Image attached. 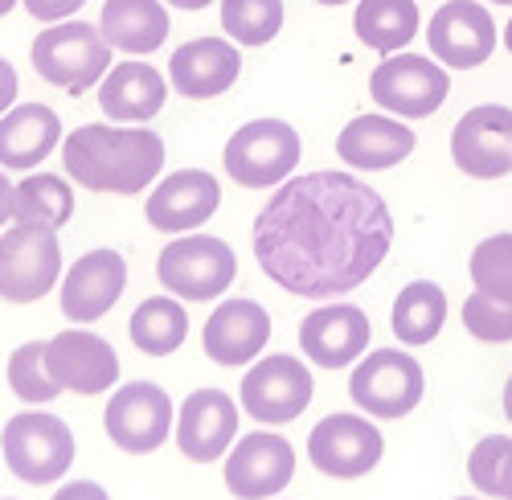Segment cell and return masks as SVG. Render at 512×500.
Segmentation results:
<instances>
[{"mask_svg": "<svg viewBox=\"0 0 512 500\" xmlns=\"http://www.w3.org/2000/svg\"><path fill=\"white\" fill-rule=\"evenodd\" d=\"M390 324H394V337L410 349L418 345H431L443 324H447V291L431 279H414L398 291L394 300V312H390Z\"/></svg>", "mask_w": 512, "mask_h": 500, "instance_id": "cell-27", "label": "cell"}, {"mask_svg": "<svg viewBox=\"0 0 512 500\" xmlns=\"http://www.w3.org/2000/svg\"><path fill=\"white\" fill-rule=\"evenodd\" d=\"M353 29L377 54H398L406 50L418 33V5L414 0H357Z\"/></svg>", "mask_w": 512, "mask_h": 500, "instance_id": "cell-28", "label": "cell"}, {"mask_svg": "<svg viewBox=\"0 0 512 500\" xmlns=\"http://www.w3.org/2000/svg\"><path fill=\"white\" fill-rule=\"evenodd\" d=\"M74 218V189L58 173H33L17 185V205H13V222L25 226H46L58 230Z\"/></svg>", "mask_w": 512, "mask_h": 500, "instance_id": "cell-30", "label": "cell"}, {"mask_svg": "<svg viewBox=\"0 0 512 500\" xmlns=\"http://www.w3.org/2000/svg\"><path fill=\"white\" fill-rule=\"evenodd\" d=\"M254 259L291 296L340 300L361 287L394 246L386 197L353 173H304L279 185L254 218Z\"/></svg>", "mask_w": 512, "mask_h": 500, "instance_id": "cell-1", "label": "cell"}, {"mask_svg": "<svg viewBox=\"0 0 512 500\" xmlns=\"http://www.w3.org/2000/svg\"><path fill=\"white\" fill-rule=\"evenodd\" d=\"M46 361L62 390L74 394H107L119 382V357L115 349L91 328H66L46 341Z\"/></svg>", "mask_w": 512, "mask_h": 500, "instance_id": "cell-16", "label": "cell"}, {"mask_svg": "<svg viewBox=\"0 0 512 500\" xmlns=\"http://www.w3.org/2000/svg\"><path fill=\"white\" fill-rule=\"evenodd\" d=\"M164 5H173V9H185V13H197V9L213 5V0H164Z\"/></svg>", "mask_w": 512, "mask_h": 500, "instance_id": "cell-41", "label": "cell"}, {"mask_svg": "<svg viewBox=\"0 0 512 500\" xmlns=\"http://www.w3.org/2000/svg\"><path fill=\"white\" fill-rule=\"evenodd\" d=\"M218 205H222L218 177L205 169H177L152 189L144 214H148V226L160 234H189L218 214Z\"/></svg>", "mask_w": 512, "mask_h": 500, "instance_id": "cell-17", "label": "cell"}, {"mask_svg": "<svg viewBox=\"0 0 512 500\" xmlns=\"http://www.w3.org/2000/svg\"><path fill=\"white\" fill-rule=\"evenodd\" d=\"M295 476V447L279 431H250L226 451V488L238 500H271Z\"/></svg>", "mask_w": 512, "mask_h": 500, "instance_id": "cell-14", "label": "cell"}, {"mask_svg": "<svg viewBox=\"0 0 512 500\" xmlns=\"http://www.w3.org/2000/svg\"><path fill=\"white\" fill-rule=\"evenodd\" d=\"M62 169L91 193H144L164 169V140L152 128L82 123L62 140Z\"/></svg>", "mask_w": 512, "mask_h": 500, "instance_id": "cell-2", "label": "cell"}, {"mask_svg": "<svg viewBox=\"0 0 512 500\" xmlns=\"http://www.w3.org/2000/svg\"><path fill=\"white\" fill-rule=\"evenodd\" d=\"M472 283L512 300V234H492L472 250Z\"/></svg>", "mask_w": 512, "mask_h": 500, "instance_id": "cell-34", "label": "cell"}, {"mask_svg": "<svg viewBox=\"0 0 512 500\" xmlns=\"http://www.w3.org/2000/svg\"><path fill=\"white\" fill-rule=\"evenodd\" d=\"M504 50H508V54H512V21H508V25H504Z\"/></svg>", "mask_w": 512, "mask_h": 500, "instance_id": "cell-44", "label": "cell"}, {"mask_svg": "<svg viewBox=\"0 0 512 500\" xmlns=\"http://www.w3.org/2000/svg\"><path fill=\"white\" fill-rule=\"evenodd\" d=\"M17 5H21V0H0V17H9Z\"/></svg>", "mask_w": 512, "mask_h": 500, "instance_id": "cell-43", "label": "cell"}, {"mask_svg": "<svg viewBox=\"0 0 512 500\" xmlns=\"http://www.w3.org/2000/svg\"><path fill=\"white\" fill-rule=\"evenodd\" d=\"M492 5H512V0H492Z\"/></svg>", "mask_w": 512, "mask_h": 500, "instance_id": "cell-46", "label": "cell"}, {"mask_svg": "<svg viewBox=\"0 0 512 500\" xmlns=\"http://www.w3.org/2000/svg\"><path fill=\"white\" fill-rule=\"evenodd\" d=\"M13 205H17V185H9L5 169H0V226H9V218H13Z\"/></svg>", "mask_w": 512, "mask_h": 500, "instance_id": "cell-39", "label": "cell"}, {"mask_svg": "<svg viewBox=\"0 0 512 500\" xmlns=\"http://www.w3.org/2000/svg\"><path fill=\"white\" fill-rule=\"evenodd\" d=\"M62 144V119L46 103H17L0 115V169H33Z\"/></svg>", "mask_w": 512, "mask_h": 500, "instance_id": "cell-25", "label": "cell"}, {"mask_svg": "<svg viewBox=\"0 0 512 500\" xmlns=\"http://www.w3.org/2000/svg\"><path fill=\"white\" fill-rule=\"evenodd\" d=\"M238 439V402L226 390H193L177 414V447L193 464H213Z\"/></svg>", "mask_w": 512, "mask_h": 500, "instance_id": "cell-18", "label": "cell"}, {"mask_svg": "<svg viewBox=\"0 0 512 500\" xmlns=\"http://www.w3.org/2000/svg\"><path fill=\"white\" fill-rule=\"evenodd\" d=\"M13 103H17V70L0 58V115H5Z\"/></svg>", "mask_w": 512, "mask_h": 500, "instance_id": "cell-38", "label": "cell"}, {"mask_svg": "<svg viewBox=\"0 0 512 500\" xmlns=\"http://www.w3.org/2000/svg\"><path fill=\"white\" fill-rule=\"evenodd\" d=\"M9 500H13V496H9Z\"/></svg>", "mask_w": 512, "mask_h": 500, "instance_id": "cell-48", "label": "cell"}, {"mask_svg": "<svg viewBox=\"0 0 512 500\" xmlns=\"http://www.w3.org/2000/svg\"><path fill=\"white\" fill-rule=\"evenodd\" d=\"M25 5V13L33 17V21H41V25H58V21H66V17H74L87 0H21Z\"/></svg>", "mask_w": 512, "mask_h": 500, "instance_id": "cell-36", "label": "cell"}, {"mask_svg": "<svg viewBox=\"0 0 512 500\" xmlns=\"http://www.w3.org/2000/svg\"><path fill=\"white\" fill-rule=\"evenodd\" d=\"M271 341V316L259 300H222L213 308V316L205 320L201 332V349L209 361H218L226 369L250 365L254 357H263Z\"/></svg>", "mask_w": 512, "mask_h": 500, "instance_id": "cell-21", "label": "cell"}, {"mask_svg": "<svg viewBox=\"0 0 512 500\" xmlns=\"http://www.w3.org/2000/svg\"><path fill=\"white\" fill-rule=\"evenodd\" d=\"M242 74L238 41L230 37H193L173 50L168 62V82L185 99H218L226 95Z\"/></svg>", "mask_w": 512, "mask_h": 500, "instance_id": "cell-22", "label": "cell"}, {"mask_svg": "<svg viewBox=\"0 0 512 500\" xmlns=\"http://www.w3.org/2000/svg\"><path fill=\"white\" fill-rule=\"evenodd\" d=\"M168 78L148 62H119L99 82V107L111 123H148L164 111Z\"/></svg>", "mask_w": 512, "mask_h": 500, "instance_id": "cell-24", "label": "cell"}, {"mask_svg": "<svg viewBox=\"0 0 512 500\" xmlns=\"http://www.w3.org/2000/svg\"><path fill=\"white\" fill-rule=\"evenodd\" d=\"M455 500H476V496H455Z\"/></svg>", "mask_w": 512, "mask_h": 500, "instance_id": "cell-47", "label": "cell"}, {"mask_svg": "<svg viewBox=\"0 0 512 500\" xmlns=\"http://www.w3.org/2000/svg\"><path fill=\"white\" fill-rule=\"evenodd\" d=\"M426 46L443 66L476 70L496 50V21L476 0H443L426 25Z\"/></svg>", "mask_w": 512, "mask_h": 500, "instance_id": "cell-15", "label": "cell"}, {"mask_svg": "<svg viewBox=\"0 0 512 500\" xmlns=\"http://www.w3.org/2000/svg\"><path fill=\"white\" fill-rule=\"evenodd\" d=\"M107 439L127 455H148L173 435V398L156 382H132L111 394L103 414Z\"/></svg>", "mask_w": 512, "mask_h": 500, "instance_id": "cell-12", "label": "cell"}, {"mask_svg": "<svg viewBox=\"0 0 512 500\" xmlns=\"http://www.w3.org/2000/svg\"><path fill=\"white\" fill-rule=\"evenodd\" d=\"M381 455H386V439L369 423V414H328L308 435L312 468L332 480L369 476L381 464Z\"/></svg>", "mask_w": 512, "mask_h": 500, "instance_id": "cell-10", "label": "cell"}, {"mask_svg": "<svg viewBox=\"0 0 512 500\" xmlns=\"http://www.w3.org/2000/svg\"><path fill=\"white\" fill-rule=\"evenodd\" d=\"M58 275H62L58 230L17 222L0 234V300L37 304L46 291H54Z\"/></svg>", "mask_w": 512, "mask_h": 500, "instance_id": "cell-8", "label": "cell"}, {"mask_svg": "<svg viewBox=\"0 0 512 500\" xmlns=\"http://www.w3.org/2000/svg\"><path fill=\"white\" fill-rule=\"evenodd\" d=\"M238 402L254 423H267V427L295 423L312 406V373L300 357H287V353L259 357L238 386Z\"/></svg>", "mask_w": 512, "mask_h": 500, "instance_id": "cell-9", "label": "cell"}, {"mask_svg": "<svg viewBox=\"0 0 512 500\" xmlns=\"http://www.w3.org/2000/svg\"><path fill=\"white\" fill-rule=\"evenodd\" d=\"M373 337V324L357 304H324L316 312L304 316L300 324V349L308 361H316L320 369H345L357 357H365Z\"/></svg>", "mask_w": 512, "mask_h": 500, "instance_id": "cell-20", "label": "cell"}, {"mask_svg": "<svg viewBox=\"0 0 512 500\" xmlns=\"http://www.w3.org/2000/svg\"><path fill=\"white\" fill-rule=\"evenodd\" d=\"M504 414H508V423H512V378L504 382Z\"/></svg>", "mask_w": 512, "mask_h": 500, "instance_id": "cell-42", "label": "cell"}, {"mask_svg": "<svg viewBox=\"0 0 512 500\" xmlns=\"http://www.w3.org/2000/svg\"><path fill=\"white\" fill-rule=\"evenodd\" d=\"M451 160L472 181H500L512 173V107L480 103L451 132Z\"/></svg>", "mask_w": 512, "mask_h": 500, "instance_id": "cell-13", "label": "cell"}, {"mask_svg": "<svg viewBox=\"0 0 512 500\" xmlns=\"http://www.w3.org/2000/svg\"><path fill=\"white\" fill-rule=\"evenodd\" d=\"M127 332H132V345L148 357H168L177 353L189 337V316L177 304V296H152L144 300L132 320H127Z\"/></svg>", "mask_w": 512, "mask_h": 500, "instance_id": "cell-29", "label": "cell"}, {"mask_svg": "<svg viewBox=\"0 0 512 500\" xmlns=\"http://www.w3.org/2000/svg\"><path fill=\"white\" fill-rule=\"evenodd\" d=\"M349 394L369 419H406L426 394V373L402 349H373L353 365Z\"/></svg>", "mask_w": 512, "mask_h": 500, "instance_id": "cell-7", "label": "cell"}, {"mask_svg": "<svg viewBox=\"0 0 512 500\" xmlns=\"http://www.w3.org/2000/svg\"><path fill=\"white\" fill-rule=\"evenodd\" d=\"M414 128H406L402 119L390 115H357L349 128H340L336 136V156L361 173H381L394 169L414 152Z\"/></svg>", "mask_w": 512, "mask_h": 500, "instance_id": "cell-23", "label": "cell"}, {"mask_svg": "<svg viewBox=\"0 0 512 500\" xmlns=\"http://www.w3.org/2000/svg\"><path fill=\"white\" fill-rule=\"evenodd\" d=\"M127 287V263L119 250H87L62 279V316L70 324L103 320Z\"/></svg>", "mask_w": 512, "mask_h": 500, "instance_id": "cell-19", "label": "cell"}, {"mask_svg": "<svg viewBox=\"0 0 512 500\" xmlns=\"http://www.w3.org/2000/svg\"><path fill=\"white\" fill-rule=\"evenodd\" d=\"M451 78L422 54H390L369 78V95L398 119H426L447 103Z\"/></svg>", "mask_w": 512, "mask_h": 500, "instance_id": "cell-11", "label": "cell"}, {"mask_svg": "<svg viewBox=\"0 0 512 500\" xmlns=\"http://www.w3.org/2000/svg\"><path fill=\"white\" fill-rule=\"evenodd\" d=\"M99 29L111 50L123 54H156L168 41V9L164 0H107L99 13Z\"/></svg>", "mask_w": 512, "mask_h": 500, "instance_id": "cell-26", "label": "cell"}, {"mask_svg": "<svg viewBox=\"0 0 512 500\" xmlns=\"http://www.w3.org/2000/svg\"><path fill=\"white\" fill-rule=\"evenodd\" d=\"M222 29L238 46H267L283 29V0H222Z\"/></svg>", "mask_w": 512, "mask_h": 500, "instance_id": "cell-31", "label": "cell"}, {"mask_svg": "<svg viewBox=\"0 0 512 500\" xmlns=\"http://www.w3.org/2000/svg\"><path fill=\"white\" fill-rule=\"evenodd\" d=\"M300 156H304V140L291 123L250 119L226 140L222 164H226L230 181H238L242 189H275V185L291 181Z\"/></svg>", "mask_w": 512, "mask_h": 500, "instance_id": "cell-5", "label": "cell"}, {"mask_svg": "<svg viewBox=\"0 0 512 500\" xmlns=\"http://www.w3.org/2000/svg\"><path fill=\"white\" fill-rule=\"evenodd\" d=\"M463 328L484 345H508L512 341V300L476 287L463 304Z\"/></svg>", "mask_w": 512, "mask_h": 500, "instance_id": "cell-33", "label": "cell"}, {"mask_svg": "<svg viewBox=\"0 0 512 500\" xmlns=\"http://www.w3.org/2000/svg\"><path fill=\"white\" fill-rule=\"evenodd\" d=\"M316 5H328V9H336V5H349V0H316Z\"/></svg>", "mask_w": 512, "mask_h": 500, "instance_id": "cell-45", "label": "cell"}, {"mask_svg": "<svg viewBox=\"0 0 512 500\" xmlns=\"http://www.w3.org/2000/svg\"><path fill=\"white\" fill-rule=\"evenodd\" d=\"M500 500H512V451H508L504 472H500Z\"/></svg>", "mask_w": 512, "mask_h": 500, "instance_id": "cell-40", "label": "cell"}, {"mask_svg": "<svg viewBox=\"0 0 512 500\" xmlns=\"http://www.w3.org/2000/svg\"><path fill=\"white\" fill-rule=\"evenodd\" d=\"M508 451H512L508 435H488L472 447V455H467V476H472V484L484 496H500V472H504Z\"/></svg>", "mask_w": 512, "mask_h": 500, "instance_id": "cell-35", "label": "cell"}, {"mask_svg": "<svg viewBox=\"0 0 512 500\" xmlns=\"http://www.w3.org/2000/svg\"><path fill=\"white\" fill-rule=\"evenodd\" d=\"M0 460L21 484H58L74 464V431L46 410H21L0 431Z\"/></svg>", "mask_w": 512, "mask_h": 500, "instance_id": "cell-4", "label": "cell"}, {"mask_svg": "<svg viewBox=\"0 0 512 500\" xmlns=\"http://www.w3.org/2000/svg\"><path fill=\"white\" fill-rule=\"evenodd\" d=\"M50 500H111V496H107V488L95 484V480H74V484H62Z\"/></svg>", "mask_w": 512, "mask_h": 500, "instance_id": "cell-37", "label": "cell"}, {"mask_svg": "<svg viewBox=\"0 0 512 500\" xmlns=\"http://www.w3.org/2000/svg\"><path fill=\"white\" fill-rule=\"evenodd\" d=\"M29 58H33V70L41 82L62 87L70 95H82L107 78L111 41L103 37V29H95L87 21H58L33 37Z\"/></svg>", "mask_w": 512, "mask_h": 500, "instance_id": "cell-3", "label": "cell"}, {"mask_svg": "<svg viewBox=\"0 0 512 500\" xmlns=\"http://www.w3.org/2000/svg\"><path fill=\"white\" fill-rule=\"evenodd\" d=\"M156 275L173 296L205 304V300H218L222 291H230V283L238 275V259H234L230 242L189 230L160 250Z\"/></svg>", "mask_w": 512, "mask_h": 500, "instance_id": "cell-6", "label": "cell"}, {"mask_svg": "<svg viewBox=\"0 0 512 500\" xmlns=\"http://www.w3.org/2000/svg\"><path fill=\"white\" fill-rule=\"evenodd\" d=\"M9 390L29 406L54 402L62 394V386L54 382V373H50V361H46V341H25L9 357Z\"/></svg>", "mask_w": 512, "mask_h": 500, "instance_id": "cell-32", "label": "cell"}]
</instances>
